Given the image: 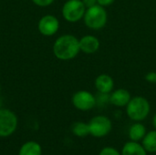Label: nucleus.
I'll list each match as a JSON object with an SVG mask.
<instances>
[{"mask_svg":"<svg viewBox=\"0 0 156 155\" xmlns=\"http://www.w3.org/2000/svg\"><path fill=\"white\" fill-rule=\"evenodd\" d=\"M146 133H147L146 127L141 122H134V123H133L128 130L129 139L130 141H133V142L140 143L141 141H143Z\"/></svg>","mask_w":156,"mask_h":155,"instance_id":"obj_12","label":"nucleus"},{"mask_svg":"<svg viewBox=\"0 0 156 155\" xmlns=\"http://www.w3.org/2000/svg\"><path fill=\"white\" fill-rule=\"evenodd\" d=\"M71 132L79 138H85L90 135L89 124L83 122H76L71 126Z\"/></svg>","mask_w":156,"mask_h":155,"instance_id":"obj_16","label":"nucleus"},{"mask_svg":"<svg viewBox=\"0 0 156 155\" xmlns=\"http://www.w3.org/2000/svg\"><path fill=\"white\" fill-rule=\"evenodd\" d=\"M55 0H32V2L37 5V6H41V7H45V6H48L50 5H52L54 3Z\"/></svg>","mask_w":156,"mask_h":155,"instance_id":"obj_19","label":"nucleus"},{"mask_svg":"<svg viewBox=\"0 0 156 155\" xmlns=\"http://www.w3.org/2000/svg\"><path fill=\"white\" fill-rule=\"evenodd\" d=\"M125 108L127 116L133 122L144 121L151 111L149 100L143 96H135L132 98Z\"/></svg>","mask_w":156,"mask_h":155,"instance_id":"obj_2","label":"nucleus"},{"mask_svg":"<svg viewBox=\"0 0 156 155\" xmlns=\"http://www.w3.org/2000/svg\"><path fill=\"white\" fill-rule=\"evenodd\" d=\"M114 2H115V0H97V4L103 7L109 6V5H112Z\"/></svg>","mask_w":156,"mask_h":155,"instance_id":"obj_21","label":"nucleus"},{"mask_svg":"<svg viewBox=\"0 0 156 155\" xmlns=\"http://www.w3.org/2000/svg\"><path fill=\"white\" fill-rule=\"evenodd\" d=\"M145 80L149 83L156 84V71H150L145 74Z\"/></svg>","mask_w":156,"mask_h":155,"instance_id":"obj_20","label":"nucleus"},{"mask_svg":"<svg viewBox=\"0 0 156 155\" xmlns=\"http://www.w3.org/2000/svg\"><path fill=\"white\" fill-rule=\"evenodd\" d=\"M80 52V39L71 34H65L58 37L53 44L54 56L62 61H69L75 58Z\"/></svg>","mask_w":156,"mask_h":155,"instance_id":"obj_1","label":"nucleus"},{"mask_svg":"<svg viewBox=\"0 0 156 155\" xmlns=\"http://www.w3.org/2000/svg\"><path fill=\"white\" fill-rule=\"evenodd\" d=\"M96 96V102L98 106H104L110 103V93H101L98 92Z\"/></svg>","mask_w":156,"mask_h":155,"instance_id":"obj_17","label":"nucleus"},{"mask_svg":"<svg viewBox=\"0 0 156 155\" xmlns=\"http://www.w3.org/2000/svg\"><path fill=\"white\" fill-rule=\"evenodd\" d=\"M94 87L98 92L111 93L114 89V79L109 74H100L94 80Z\"/></svg>","mask_w":156,"mask_h":155,"instance_id":"obj_11","label":"nucleus"},{"mask_svg":"<svg viewBox=\"0 0 156 155\" xmlns=\"http://www.w3.org/2000/svg\"><path fill=\"white\" fill-rule=\"evenodd\" d=\"M99 155H122V153L116 148L111 147V146H107V147L102 148L100 151Z\"/></svg>","mask_w":156,"mask_h":155,"instance_id":"obj_18","label":"nucleus"},{"mask_svg":"<svg viewBox=\"0 0 156 155\" xmlns=\"http://www.w3.org/2000/svg\"><path fill=\"white\" fill-rule=\"evenodd\" d=\"M83 21L88 28L92 30H101L107 24L108 13L105 7L97 4L91 7L86 8Z\"/></svg>","mask_w":156,"mask_h":155,"instance_id":"obj_3","label":"nucleus"},{"mask_svg":"<svg viewBox=\"0 0 156 155\" xmlns=\"http://www.w3.org/2000/svg\"><path fill=\"white\" fill-rule=\"evenodd\" d=\"M82 2L86 8H89V7H91V6L97 5V0H82Z\"/></svg>","mask_w":156,"mask_h":155,"instance_id":"obj_22","label":"nucleus"},{"mask_svg":"<svg viewBox=\"0 0 156 155\" xmlns=\"http://www.w3.org/2000/svg\"><path fill=\"white\" fill-rule=\"evenodd\" d=\"M90 135L94 138H103L110 134L112 130V122L105 115H97L88 122Z\"/></svg>","mask_w":156,"mask_h":155,"instance_id":"obj_5","label":"nucleus"},{"mask_svg":"<svg viewBox=\"0 0 156 155\" xmlns=\"http://www.w3.org/2000/svg\"><path fill=\"white\" fill-rule=\"evenodd\" d=\"M131 99L132 96L130 91L122 88L114 90L110 93V103L118 108L126 107Z\"/></svg>","mask_w":156,"mask_h":155,"instance_id":"obj_10","label":"nucleus"},{"mask_svg":"<svg viewBox=\"0 0 156 155\" xmlns=\"http://www.w3.org/2000/svg\"><path fill=\"white\" fill-rule=\"evenodd\" d=\"M18 120L16 115L8 109H0V137L11 136L16 130Z\"/></svg>","mask_w":156,"mask_h":155,"instance_id":"obj_6","label":"nucleus"},{"mask_svg":"<svg viewBox=\"0 0 156 155\" xmlns=\"http://www.w3.org/2000/svg\"><path fill=\"white\" fill-rule=\"evenodd\" d=\"M18 155H42V147L35 141H28L20 147Z\"/></svg>","mask_w":156,"mask_h":155,"instance_id":"obj_14","label":"nucleus"},{"mask_svg":"<svg viewBox=\"0 0 156 155\" xmlns=\"http://www.w3.org/2000/svg\"><path fill=\"white\" fill-rule=\"evenodd\" d=\"M101 42L99 38L93 35H85L80 38V51L87 55H91L100 49Z\"/></svg>","mask_w":156,"mask_h":155,"instance_id":"obj_9","label":"nucleus"},{"mask_svg":"<svg viewBox=\"0 0 156 155\" xmlns=\"http://www.w3.org/2000/svg\"><path fill=\"white\" fill-rule=\"evenodd\" d=\"M38 31L45 37L54 36L59 29V21L53 15H46L42 16L37 24Z\"/></svg>","mask_w":156,"mask_h":155,"instance_id":"obj_8","label":"nucleus"},{"mask_svg":"<svg viewBox=\"0 0 156 155\" xmlns=\"http://www.w3.org/2000/svg\"><path fill=\"white\" fill-rule=\"evenodd\" d=\"M152 122H153V126H154V129L156 130V113L154 115V117H153V121H152Z\"/></svg>","mask_w":156,"mask_h":155,"instance_id":"obj_23","label":"nucleus"},{"mask_svg":"<svg viewBox=\"0 0 156 155\" xmlns=\"http://www.w3.org/2000/svg\"><path fill=\"white\" fill-rule=\"evenodd\" d=\"M72 105L80 111H88L97 106L96 96L88 90H78L71 98Z\"/></svg>","mask_w":156,"mask_h":155,"instance_id":"obj_7","label":"nucleus"},{"mask_svg":"<svg viewBox=\"0 0 156 155\" xmlns=\"http://www.w3.org/2000/svg\"><path fill=\"white\" fill-rule=\"evenodd\" d=\"M86 7L82 0H67L61 9L63 18L69 23H76L83 19Z\"/></svg>","mask_w":156,"mask_h":155,"instance_id":"obj_4","label":"nucleus"},{"mask_svg":"<svg viewBox=\"0 0 156 155\" xmlns=\"http://www.w3.org/2000/svg\"><path fill=\"white\" fill-rule=\"evenodd\" d=\"M142 144L149 153H156V130L150 131L144 136L142 141Z\"/></svg>","mask_w":156,"mask_h":155,"instance_id":"obj_15","label":"nucleus"},{"mask_svg":"<svg viewBox=\"0 0 156 155\" xmlns=\"http://www.w3.org/2000/svg\"><path fill=\"white\" fill-rule=\"evenodd\" d=\"M122 155H147V152L139 142L129 141L124 143L121 151Z\"/></svg>","mask_w":156,"mask_h":155,"instance_id":"obj_13","label":"nucleus"},{"mask_svg":"<svg viewBox=\"0 0 156 155\" xmlns=\"http://www.w3.org/2000/svg\"><path fill=\"white\" fill-rule=\"evenodd\" d=\"M0 92H1V85H0Z\"/></svg>","mask_w":156,"mask_h":155,"instance_id":"obj_24","label":"nucleus"}]
</instances>
